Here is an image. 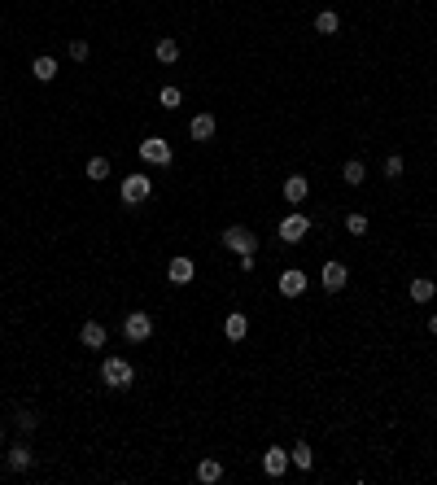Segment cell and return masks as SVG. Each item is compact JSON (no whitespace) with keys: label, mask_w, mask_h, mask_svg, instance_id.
I'll use <instances>...</instances> for the list:
<instances>
[{"label":"cell","mask_w":437,"mask_h":485,"mask_svg":"<svg viewBox=\"0 0 437 485\" xmlns=\"http://www.w3.org/2000/svg\"><path fill=\"white\" fill-rule=\"evenodd\" d=\"M306 271L302 267H289V271H280V280H276V289H280V298H302L306 293Z\"/></svg>","instance_id":"7"},{"label":"cell","mask_w":437,"mask_h":485,"mask_svg":"<svg viewBox=\"0 0 437 485\" xmlns=\"http://www.w3.org/2000/svg\"><path fill=\"white\" fill-rule=\"evenodd\" d=\"M289 464H293V459H289L285 446H267V455H263V472H267V477H285Z\"/></svg>","instance_id":"10"},{"label":"cell","mask_w":437,"mask_h":485,"mask_svg":"<svg viewBox=\"0 0 437 485\" xmlns=\"http://www.w3.org/2000/svg\"><path fill=\"white\" fill-rule=\"evenodd\" d=\"M245 333H250V315L245 311H232L228 319H223V337L228 341H245Z\"/></svg>","instance_id":"15"},{"label":"cell","mask_w":437,"mask_h":485,"mask_svg":"<svg viewBox=\"0 0 437 485\" xmlns=\"http://www.w3.org/2000/svg\"><path fill=\"white\" fill-rule=\"evenodd\" d=\"M341 180H346L350 188H359L363 180H368V167H363V158H350L346 167H341Z\"/></svg>","instance_id":"19"},{"label":"cell","mask_w":437,"mask_h":485,"mask_svg":"<svg viewBox=\"0 0 437 485\" xmlns=\"http://www.w3.org/2000/svg\"><path fill=\"white\" fill-rule=\"evenodd\" d=\"M223 245H228L232 254H254L258 250V236L245 228V223H232V228H223V236H219Z\"/></svg>","instance_id":"3"},{"label":"cell","mask_w":437,"mask_h":485,"mask_svg":"<svg viewBox=\"0 0 437 485\" xmlns=\"http://www.w3.org/2000/svg\"><path fill=\"white\" fill-rule=\"evenodd\" d=\"M110 158H88V167H84V175H88V180L92 184H101V180H110Z\"/></svg>","instance_id":"21"},{"label":"cell","mask_w":437,"mask_h":485,"mask_svg":"<svg viewBox=\"0 0 437 485\" xmlns=\"http://www.w3.org/2000/svg\"><path fill=\"white\" fill-rule=\"evenodd\" d=\"M180 101H184V92L175 88V84H167V88L158 92V105H162V110H180Z\"/></svg>","instance_id":"25"},{"label":"cell","mask_w":437,"mask_h":485,"mask_svg":"<svg viewBox=\"0 0 437 485\" xmlns=\"http://www.w3.org/2000/svg\"><path fill=\"white\" fill-rule=\"evenodd\" d=\"M118 193H123V206H145V201L153 197V180L149 175H127Z\"/></svg>","instance_id":"4"},{"label":"cell","mask_w":437,"mask_h":485,"mask_svg":"<svg viewBox=\"0 0 437 485\" xmlns=\"http://www.w3.org/2000/svg\"><path fill=\"white\" fill-rule=\"evenodd\" d=\"M276 232H280V241H285V245H298V241H306V232H311V219H306L302 210H289V215L280 219Z\"/></svg>","instance_id":"5"},{"label":"cell","mask_w":437,"mask_h":485,"mask_svg":"<svg viewBox=\"0 0 437 485\" xmlns=\"http://www.w3.org/2000/svg\"><path fill=\"white\" fill-rule=\"evenodd\" d=\"M0 442H5V424H0Z\"/></svg>","instance_id":"30"},{"label":"cell","mask_w":437,"mask_h":485,"mask_svg":"<svg viewBox=\"0 0 437 485\" xmlns=\"http://www.w3.org/2000/svg\"><path fill=\"white\" fill-rule=\"evenodd\" d=\"M407 293H411V302H416V306H429V302L437 298V280H429V276H416V280L407 285Z\"/></svg>","instance_id":"11"},{"label":"cell","mask_w":437,"mask_h":485,"mask_svg":"<svg viewBox=\"0 0 437 485\" xmlns=\"http://www.w3.org/2000/svg\"><path fill=\"white\" fill-rule=\"evenodd\" d=\"M193 276H197V263L188 254H175L171 263H167V280H171V285L184 289V285H193Z\"/></svg>","instance_id":"8"},{"label":"cell","mask_w":437,"mask_h":485,"mask_svg":"<svg viewBox=\"0 0 437 485\" xmlns=\"http://www.w3.org/2000/svg\"><path fill=\"white\" fill-rule=\"evenodd\" d=\"M215 132H219V118L215 114H197L193 123H188V136L202 140V145H206V140H215Z\"/></svg>","instance_id":"13"},{"label":"cell","mask_w":437,"mask_h":485,"mask_svg":"<svg viewBox=\"0 0 437 485\" xmlns=\"http://www.w3.org/2000/svg\"><path fill=\"white\" fill-rule=\"evenodd\" d=\"M306 197H311V180H306V175H289L285 180V201L289 206H302Z\"/></svg>","instance_id":"14"},{"label":"cell","mask_w":437,"mask_h":485,"mask_svg":"<svg viewBox=\"0 0 437 485\" xmlns=\"http://www.w3.org/2000/svg\"><path fill=\"white\" fill-rule=\"evenodd\" d=\"M315 31H320V35H337L341 31V18L333 14V9H320V14H315Z\"/></svg>","instance_id":"23"},{"label":"cell","mask_w":437,"mask_h":485,"mask_svg":"<svg viewBox=\"0 0 437 485\" xmlns=\"http://www.w3.org/2000/svg\"><path fill=\"white\" fill-rule=\"evenodd\" d=\"M123 337L132 341V346H145V341L153 337V315H149V311H127V319H123Z\"/></svg>","instance_id":"2"},{"label":"cell","mask_w":437,"mask_h":485,"mask_svg":"<svg viewBox=\"0 0 437 485\" xmlns=\"http://www.w3.org/2000/svg\"><path fill=\"white\" fill-rule=\"evenodd\" d=\"M153 57H158L162 66H175V62H180V40H171V35H162V40L153 44Z\"/></svg>","instance_id":"17"},{"label":"cell","mask_w":437,"mask_h":485,"mask_svg":"<svg viewBox=\"0 0 437 485\" xmlns=\"http://www.w3.org/2000/svg\"><path fill=\"white\" fill-rule=\"evenodd\" d=\"M101 381L110 389H132L136 385V368L127 359H118V354H110V359L101 363Z\"/></svg>","instance_id":"1"},{"label":"cell","mask_w":437,"mask_h":485,"mask_svg":"<svg viewBox=\"0 0 437 485\" xmlns=\"http://www.w3.org/2000/svg\"><path fill=\"white\" fill-rule=\"evenodd\" d=\"M31 75L40 79V84H53V79H57V57L40 53V57H35V62H31Z\"/></svg>","instance_id":"18"},{"label":"cell","mask_w":437,"mask_h":485,"mask_svg":"<svg viewBox=\"0 0 437 485\" xmlns=\"http://www.w3.org/2000/svg\"><path fill=\"white\" fill-rule=\"evenodd\" d=\"M79 341H84L88 350H101L105 341H110V333H105V324H97V319H88V324L79 328Z\"/></svg>","instance_id":"16"},{"label":"cell","mask_w":437,"mask_h":485,"mask_svg":"<svg viewBox=\"0 0 437 485\" xmlns=\"http://www.w3.org/2000/svg\"><path fill=\"white\" fill-rule=\"evenodd\" d=\"M429 333H433V337H437V315H429Z\"/></svg>","instance_id":"29"},{"label":"cell","mask_w":437,"mask_h":485,"mask_svg":"<svg viewBox=\"0 0 437 485\" xmlns=\"http://www.w3.org/2000/svg\"><path fill=\"white\" fill-rule=\"evenodd\" d=\"M35 468V451L27 442H14L9 446V472H31Z\"/></svg>","instance_id":"12"},{"label":"cell","mask_w":437,"mask_h":485,"mask_svg":"<svg viewBox=\"0 0 437 485\" xmlns=\"http://www.w3.org/2000/svg\"><path fill=\"white\" fill-rule=\"evenodd\" d=\"M66 53H70V62H88V57H92V44H88V40H70Z\"/></svg>","instance_id":"28"},{"label":"cell","mask_w":437,"mask_h":485,"mask_svg":"<svg viewBox=\"0 0 437 485\" xmlns=\"http://www.w3.org/2000/svg\"><path fill=\"white\" fill-rule=\"evenodd\" d=\"M403 171H407L403 153H389V158H385V180H403Z\"/></svg>","instance_id":"26"},{"label":"cell","mask_w":437,"mask_h":485,"mask_svg":"<svg viewBox=\"0 0 437 485\" xmlns=\"http://www.w3.org/2000/svg\"><path fill=\"white\" fill-rule=\"evenodd\" d=\"M289 459H293V468H302V472H311V468H315V451H311L306 442H298V446H293V451H289Z\"/></svg>","instance_id":"22"},{"label":"cell","mask_w":437,"mask_h":485,"mask_svg":"<svg viewBox=\"0 0 437 485\" xmlns=\"http://www.w3.org/2000/svg\"><path fill=\"white\" fill-rule=\"evenodd\" d=\"M368 228H372L368 215H359V210H350V215H346V232L350 236H368Z\"/></svg>","instance_id":"24"},{"label":"cell","mask_w":437,"mask_h":485,"mask_svg":"<svg viewBox=\"0 0 437 485\" xmlns=\"http://www.w3.org/2000/svg\"><path fill=\"white\" fill-rule=\"evenodd\" d=\"M14 429H18V433H35V429H40V416H35V411H18V416H14Z\"/></svg>","instance_id":"27"},{"label":"cell","mask_w":437,"mask_h":485,"mask_svg":"<svg viewBox=\"0 0 437 485\" xmlns=\"http://www.w3.org/2000/svg\"><path fill=\"white\" fill-rule=\"evenodd\" d=\"M197 481H202V485L223 481V464H219V459H202V464H197Z\"/></svg>","instance_id":"20"},{"label":"cell","mask_w":437,"mask_h":485,"mask_svg":"<svg viewBox=\"0 0 437 485\" xmlns=\"http://www.w3.org/2000/svg\"><path fill=\"white\" fill-rule=\"evenodd\" d=\"M140 162H149V167H171V158H175V153H171V145H167V140H162V136H149V140H140Z\"/></svg>","instance_id":"6"},{"label":"cell","mask_w":437,"mask_h":485,"mask_svg":"<svg viewBox=\"0 0 437 485\" xmlns=\"http://www.w3.org/2000/svg\"><path fill=\"white\" fill-rule=\"evenodd\" d=\"M324 293H341V289H346L350 285V271H346V263H337V258H333V263H324Z\"/></svg>","instance_id":"9"}]
</instances>
